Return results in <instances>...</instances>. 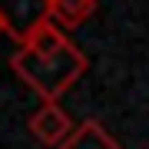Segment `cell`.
Segmentation results:
<instances>
[{
	"label": "cell",
	"mask_w": 149,
	"mask_h": 149,
	"mask_svg": "<svg viewBox=\"0 0 149 149\" xmlns=\"http://www.w3.org/2000/svg\"><path fill=\"white\" fill-rule=\"evenodd\" d=\"M0 33H3V30H0Z\"/></svg>",
	"instance_id": "8992f818"
},
{
	"label": "cell",
	"mask_w": 149,
	"mask_h": 149,
	"mask_svg": "<svg viewBox=\"0 0 149 149\" xmlns=\"http://www.w3.org/2000/svg\"><path fill=\"white\" fill-rule=\"evenodd\" d=\"M50 20V0H0V30L20 47Z\"/></svg>",
	"instance_id": "7a4b0ae2"
},
{
	"label": "cell",
	"mask_w": 149,
	"mask_h": 149,
	"mask_svg": "<svg viewBox=\"0 0 149 149\" xmlns=\"http://www.w3.org/2000/svg\"><path fill=\"white\" fill-rule=\"evenodd\" d=\"M96 13V0H50V20L63 30L83 27Z\"/></svg>",
	"instance_id": "5b68a950"
},
{
	"label": "cell",
	"mask_w": 149,
	"mask_h": 149,
	"mask_svg": "<svg viewBox=\"0 0 149 149\" xmlns=\"http://www.w3.org/2000/svg\"><path fill=\"white\" fill-rule=\"evenodd\" d=\"M27 129L40 139L43 146L60 149V146L70 139V133H73L76 126H73V119L66 116V109L60 106V103H43V106L27 119Z\"/></svg>",
	"instance_id": "3957f363"
},
{
	"label": "cell",
	"mask_w": 149,
	"mask_h": 149,
	"mask_svg": "<svg viewBox=\"0 0 149 149\" xmlns=\"http://www.w3.org/2000/svg\"><path fill=\"white\" fill-rule=\"evenodd\" d=\"M86 53L63 37V27H56L53 20H47L27 40V47L10 56V70L43 96V103H56L86 73Z\"/></svg>",
	"instance_id": "6da1fadb"
},
{
	"label": "cell",
	"mask_w": 149,
	"mask_h": 149,
	"mask_svg": "<svg viewBox=\"0 0 149 149\" xmlns=\"http://www.w3.org/2000/svg\"><path fill=\"white\" fill-rule=\"evenodd\" d=\"M60 149H123L100 119H83Z\"/></svg>",
	"instance_id": "277c9868"
}]
</instances>
